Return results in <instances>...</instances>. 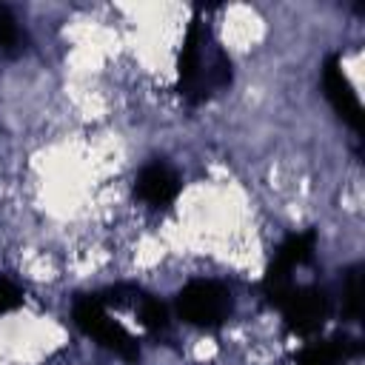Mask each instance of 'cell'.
<instances>
[{
  "label": "cell",
  "instance_id": "cell-1",
  "mask_svg": "<svg viewBox=\"0 0 365 365\" xmlns=\"http://www.w3.org/2000/svg\"><path fill=\"white\" fill-rule=\"evenodd\" d=\"M234 80V66L228 51L217 43L202 9H194L188 20L182 48L177 57V91L185 103L200 106L217 94H222Z\"/></svg>",
  "mask_w": 365,
  "mask_h": 365
},
{
  "label": "cell",
  "instance_id": "cell-2",
  "mask_svg": "<svg viewBox=\"0 0 365 365\" xmlns=\"http://www.w3.org/2000/svg\"><path fill=\"white\" fill-rule=\"evenodd\" d=\"M71 319H74V325L86 336L97 339L103 348L114 351L125 362L140 359V342H137V336L120 319L111 317V308H106L97 294H80V297H74V302H71Z\"/></svg>",
  "mask_w": 365,
  "mask_h": 365
},
{
  "label": "cell",
  "instance_id": "cell-3",
  "mask_svg": "<svg viewBox=\"0 0 365 365\" xmlns=\"http://www.w3.org/2000/svg\"><path fill=\"white\" fill-rule=\"evenodd\" d=\"M234 311L231 291L220 279H191L182 285L177 294V314L182 322L202 328V331H217L225 325V319Z\"/></svg>",
  "mask_w": 365,
  "mask_h": 365
},
{
  "label": "cell",
  "instance_id": "cell-4",
  "mask_svg": "<svg viewBox=\"0 0 365 365\" xmlns=\"http://www.w3.org/2000/svg\"><path fill=\"white\" fill-rule=\"evenodd\" d=\"M268 302L282 314L285 328L297 336H314L331 314V299L325 297V291H319L314 285L291 282V285L274 291L268 297Z\"/></svg>",
  "mask_w": 365,
  "mask_h": 365
},
{
  "label": "cell",
  "instance_id": "cell-5",
  "mask_svg": "<svg viewBox=\"0 0 365 365\" xmlns=\"http://www.w3.org/2000/svg\"><path fill=\"white\" fill-rule=\"evenodd\" d=\"M314 248H317V231H294V234H288L282 240V245L277 248L271 265L265 268V277H262L265 297H271L274 291L291 285L294 282V271L311 262Z\"/></svg>",
  "mask_w": 365,
  "mask_h": 365
},
{
  "label": "cell",
  "instance_id": "cell-6",
  "mask_svg": "<svg viewBox=\"0 0 365 365\" xmlns=\"http://www.w3.org/2000/svg\"><path fill=\"white\" fill-rule=\"evenodd\" d=\"M322 91H325L328 103L334 106V111H336L356 134H362V123H365V117H362V103H359V94L354 91L351 80L345 77L342 63H339L336 54H331V57L325 60V66H322Z\"/></svg>",
  "mask_w": 365,
  "mask_h": 365
},
{
  "label": "cell",
  "instance_id": "cell-7",
  "mask_svg": "<svg viewBox=\"0 0 365 365\" xmlns=\"http://www.w3.org/2000/svg\"><path fill=\"white\" fill-rule=\"evenodd\" d=\"M180 188H182V182H180L177 171L171 165L160 163V160L143 165L140 174H137V180H134V194L148 208H168L177 200Z\"/></svg>",
  "mask_w": 365,
  "mask_h": 365
},
{
  "label": "cell",
  "instance_id": "cell-8",
  "mask_svg": "<svg viewBox=\"0 0 365 365\" xmlns=\"http://www.w3.org/2000/svg\"><path fill=\"white\" fill-rule=\"evenodd\" d=\"M134 314H137V322L145 328V331H151V334H163V331H168V308H165V302H160L157 297H151V294H145L143 291V297L137 299V305H134Z\"/></svg>",
  "mask_w": 365,
  "mask_h": 365
},
{
  "label": "cell",
  "instance_id": "cell-9",
  "mask_svg": "<svg viewBox=\"0 0 365 365\" xmlns=\"http://www.w3.org/2000/svg\"><path fill=\"white\" fill-rule=\"evenodd\" d=\"M26 294H23V285L14 282L11 277H0V317L3 314H11L23 305Z\"/></svg>",
  "mask_w": 365,
  "mask_h": 365
},
{
  "label": "cell",
  "instance_id": "cell-10",
  "mask_svg": "<svg viewBox=\"0 0 365 365\" xmlns=\"http://www.w3.org/2000/svg\"><path fill=\"white\" fill-rule=\"evenodd\" d=\"M359 294H362V274H359V268H351L348 277H345V297H342L345 311H348L351 319L359 317V299H362Z\"/></svg>",
  "mask_w": 365,
  "mask_h": 365
},
{
  "label": "cell",
  "instance_id": "cell-11",
  "mask_svg": "<svg viewBox=\"0 0 365 365\" xmlns=\"http://www.w3.org/2000/svg\"><path fill=\"white\" fill-rule=\"evenodd\" d=\"M0 48L3 51H17L20 48V26L11 17L6 6H0Z\"/></svg>",
  "mask_w": 365,
  "mask_h": 365
}]
</instances>
